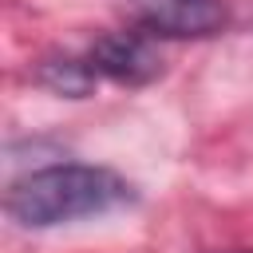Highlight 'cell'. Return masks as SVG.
Returning <instances> with one entry per match:
<instances>
[{
  "instance_id": "4",
  "label": "cell",
  "mask_w": 253,
  "mask_h": 253,
  "mask_svg": "<svg viewBox=\"0 0 253 253\" xmlns=\"http://www.w3.org/2000/svg\"><path fill=\"white\" fill-rule=\"evenodd\" d=\"M95 67L91 59H71V55H55V59H43L36 79L40 87H47L51 95H63V99H87L95 91Z\"/></svg>"
},
{
  "instance_id": "1",
  "label": "cell",
  "mask_w": 253,
  "mask_h": 253,
  "mask_svg": "<svg viewBox=\"0 0 253 253\" xmlns=\"http://www.w3.org/2000/svg\"><path fill=\"white\" fill-rule=\"evenodd\" d=\"M130 202H134V190L115 170L87 166V162H55L12 182L4 210L12 221L28 229H51L83 217H103Z\"/></svg>"
},
{
  "instance_id": "2",
  "label": "cell",
  "mask_w": 253,
  "mask_h": 253,
  "mask_svg": "<svg viewBox=\"0 0 253 253\" xmlns=\"http://www.w3.org/2000/svg\"><path fill=\"white\" fill-rule=\"evenodd\" d=\"M123 12L142 32L170 40L217 36L229 24L225 0H123Z\"/></svg>"
},
{
  "instance_id": "5",
  "label": "cell",
  "mask_w": 253,
  "mask_h": 253,
  "mask_svg": "<svg viewBox=\"0 0 253 253\" xmlns=\"http://www.w3.org/2000/svg\"><path fill=\"white\" fill-rule=\"evenodd\" d=\"M221 253H253V249H221Z\"/></svg>"
},
{
  "instance_id": "3",
  "label": "cell",
  "mask_w": 253,
  "mask_h": 253,
  "mask_svg": "<svg viewBox=\"0 0 253 253\" xmlns=\"http://www.w3.org/2000/svg\"><path fill=\"white\" fill-rule=\"evenodd\" d=\"M87 59L99 75L126 83V87H142L162 71V59L142 32H107L91 43Z\"/></svg>"
}]
</instances>
